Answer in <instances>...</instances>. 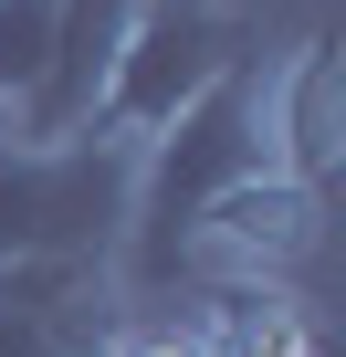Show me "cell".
<instances>
[{"label": "cell", "mask_w": 346, "mask_h": 357, "mask_svg": "<svg viewBox=\"0 0 346 357\" xmlns=\"http://www.w3.org/2000/svg\"><path fill=\"white\" fill-rule=\"evenodd\" d=\"M179 326L200 357H325V326L294 284H189Z\"/></svg>", "instance_id": "8"}, {"label": "cell", "mask_w": 346, "mask_h": 357, "mask_svg": "<svg viewBox=\"0 0 346 357\" xmlns=\"http://www.w3.org/2000/svg\"><path fill=\"white\" fill-rule=\"evenodd\" d=\"M136 137L84 126V137H0V263H116L126 211H136Z\"/></svg>", "instance_id": "2"}, {"label": "cell", "mask_w": 346, "mask_h": 357, "mask_svg": "<svg viewBox=\"0 0 346 357\" xmlns=\"http://www.w3.org/2000/svg\"><path fill=\"white\" fill-rule=\"evenodd\" d=\"M315 242H325V200L262 168V178H242V190H221L200 211L189 263H179V294L189 284H294Z\"/></svg>", "instance_id": "4"}, {"label": "cell", "mask_w": 346, "mask_h": 357, "mask_svg": "<svg viewBox=\"0 0 346 357\" xmlns=\"http://www.w3.org/2000/svg\"><path fill=\"white\" fill-rule=\"evenodd\" d=\"M273 147H262V63H231L168 137H147L136 158V211H126V273L147 294H179V263H189V231L221 190H242V178H262Z\"/></svg>", "instance_id": "1"}, {"label": "cell", "mask_w": 346, "mask_h": 357, "mask_svg": "<svg viewBox=\"0 0 346 357\" xmlns=\"http://www.w3.org/2000/svg\"><path fill=\"white\" fill-rule=\"evenodd\" d=\"M262 147H273V178L294 190H336L346 168V43L336 32H304L273 74H262Z\"/></svg>", "instance_id": "5"}, {"label": "cell", "mask_w": 346, "mask_h": 357, "mask_svg": "<svg viewBox=\"0 0 346 357\" xmlns=\"http://www.w3.org/2000/svg\"><path fill=\"white\" fill-rule=\"evenodd\" d=\"M105 357H200V347H189V326H179V315H147V326H116V347H105Z\"/></svg>", "instance_id": "10"}, {"label": "cell", "mask_w": 346, "mask_h": 357, "mask_svg": "<svg viewBox=\"0 0 346 357\" xmlns=\"http://www.w3.org/2000/svg\"><path fill=\"white\" fill-rule=\"evenodd\" d=\"M53 11L63 0H0V126L32 105V84L53 63Z\"/></svg>", "instance_id": "9"}, {"label": "cell", "mask_w": 346, "mask_h": 357, "mask_svg": "<svg viewBox=\"0 0 346 357\" xmlns=\"http://www.w3.org/2000/svg\"><path fill=\"white\" fill-rule=\"evenodd\" d=\"M116 326V263H0V357H105Z\"/></svg>", "instance_id": "6"}, {"label": "cell", "mask_w": 346, "mask_h": 357, "mask_svg": "<svg viewBox=\"0 0 346 357\" xmlns=\"http://www.w3.org/2000/svg\"><path fill=\"white\" fill-rule=\"evenodd\" d=\"M231 63H252V32L231 0H147L136 32H126V63H116V95H105V126L116 137H168Z\"/></svg>", "instance_id": "3"}, {"label": "cell", "mask_w": 346, "mask_h": 357, "mask_svg": "<svg viewBox=\"0 0 346 357\" xmlns=\"http://www.w3.org/2000/svg\"><path fill=\"white\" fill-rule=\"evenodd\" d=\"M136 11H147V0H63V11H53V63H42L32 105L11 116V137L53 147V137L105 126V95H116V63H126Z\"/></svg>", "instance_id": "7"}]
</instances>
